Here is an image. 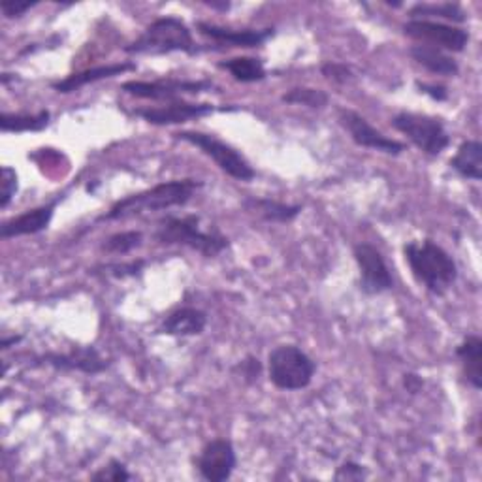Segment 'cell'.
<instances>
[{"label": "cell", "mask_w": 482, "mask_h": 482, "mask_svg": "<svg viewBox=\"0 0 482 482\" xmlns=\"http://www.w3.org/2000/svg\"><path fill=\"white\" fill-rule=\"evenodd\" d=\"M283 102L287 104H302L307 108H325L328 104V95L320 89L309 87H296L283 95Z\"/></svg>", "instance_id": "obj_26"}, {"label": "cell", "mask_w": 482, "mask_h": 482, "mask_svg": "<svg viewBox=\"0 0 482 482\" xmlns=\"http://www.w3.org/2000/svg\"><path fill=\"white\" fill-rule=\"evenodd\" d=\"M339 123L345 127V130L353 137V142L360 147L377 149V151L386 153V155H400L405 151V146L402 142H396V140H392V137H386L383 132L373 128L356 111L341 109Z\"/></svg>", "instance_id": "obj_10"}, {"label": "cell", "mask_w": 482, "mask_h": 482, "mask_svg": "<svg viewBox=\"0 0 482 482\" xmlns=\"http://www.w3.org/2000/svg\"><path fill=\"white\" fill-rule=\"evenodd\" d=\"M354 260L360 268V288L365 294H381L394 287V279L377 247L358 243L354 247Z\"/></svg>", "instance_id": "obj_9"}, {"label": "cell", "mask_w": 482, "mask_h": 482, "mask_svg": "<svg viewBox=\"0 0 482 482\" xmlns=\"http://www.w3.org/2000/svg\"><path fill=\"white\" fill-rule=\"evenodd\" d=\"M403 33L426 45H431V48L454 52V53L464 52L469 42L468 31L445 25V23H439V21H430V19L407 21L403 25Z\"/></svg>", "instance_id": "obj_8"}, {"label": "cell", "mask_w": 482, "mask_h": 482, "mask_svg": "<svg viewBox=\"0 0 482 482\" xmlns=\"http://www.w3.org/2000/svg\"><path fill=\"white\" fill-rule=\"evenodd\" d=\"M42 360L57 370H76L89 375H97L108 367L106 358H102L95 347L74 349L68 354H45Z\"/></svg>", "instance_id": "obj_14"}, {"label": "cell", "mask_w": 482, "mask_h": 482, "mask_svg": "<svg viewBox=\"0 0 482 482\" xmlns=\"http://www.w3.org/2000/svg\"><path fill=\"white\" fill-rule=\"evenodd\" d=\"M219 66L222 68V71L231 72L232 78L241 83H255L266 78V68L262 61L252 59V57H236L231 61L219 62Z\"/></svg>", "instance_id": "obj_23"}, {"label": "cell", "mask_w": 482, "mask_h": 482, "mask_svg": "<svg viewBox=\"0 0 482 482\" xmlns=\"http://www.w3.org/2000/svg\"><path fill=\"white\" fill-rule=\"evenodd\" d=\"M142 232H121V234H113L111 238L106 240L102 249L106 252H111V255H127V252L134 250L142 245Z\"/></svg>", "instance_id": "obj_27"}, {"label": "cell", "mask_w": 482, "mask_h": 482, "mask_svg": "<svg viewBox=\"0 0 482 482\" xmlns=\"http://www.w3.org/2000/svg\"><path fill=\"white\" fill-rule=\"evenodd\" d=\"M365 477V469L364 466L360 464H354V462H347L343 464L337 473H336V478L337 480H362Z\"/></svg>", "instance_id": "obj_32"}, {"label": "cell", "mask_w": 482, "mask_h": 482, "mask_svg": "<svg viewBox=\"0 0 482 482\" xmlns=\"http://www.w3.org/2000/svg\"><path fill=\"white\" fill-rule=\"evenodd\" d=\"M409 55L412 57V61H417L419 64H422L426 71L438 74V76H456L460 72V68H458V62L447 55L443 50L438 48H431V45L426 43H419V45H412L409 50Z\"/></svg>", "instance_id": "obj_19"}, {"label": "cell", "mask_w": 482, "mask_h": 482, "mask_svg": "<svg viewBox=\"0 0 482 482\" xmlns=\"http://www.w3.org/2000/svg\"><path fill=\"white\" fill-rule=\"evenodd\" d=\"M417 87L421 89V93L431 97L433 100L443 102V100L449 99V90H447V87H443V85H428V83H421V81H419Z\"/></svg>", "instance_id": "obj_34"}, {"label": "cell", "mask_w": 482, "mask_h": 482, "mask_svg": "<svg viewBox=\"0 0 482 482\" xmlns=\"http://www.w3.org/2000/svg\"><path fill=\"white\" fill-rule=\"evenodd\" d=\"M200 34L208 36L217 42L231 43L232 48H259L269 36H273V29H243V31H232L217 25H210V23H198Z\"/></svg>", "instance_id": "obj_16"}, {"label": "cell", "mask_w": 482, "mask_h": 482, "mask_svg": "<svg viewBox=\"0 0 482 482\" xmlns=\"http://www.w3.org/2000/svg\"><path fill=\"white\" fill-rule=\"evenodd\" d=\"M174 136L177 137V140H183V142L198 147L203 155H208L222 172H226L234 179L250 181L252 177L257 175L255 170H252V166L247 163L241 153H238L231 146H226L224 142L217 140V137L212 134H203V132H196V130H181Z\"/></svg>", "instance_id": "obj_6"}, {"label": "cell", "mask_w": 482, "mask_h": 482, "mask_svg": "<svg viewBox=\"0 0 482 482\" xmlns=\"http://www.w3.org/2000/svg\"><path fill=\"white\" fill-rule=\"evenodd\" d=\"M205 5H210V6H213V8H222V10H228V8H231V5H217V3H205Z\"/></svg>", "instance_id": "obj_38"}, {"label": "cell", "mask_w": 482, "mask_h": 482, "mask_svg": "<svg viewBox=\"0 0 482 482\" xmlns=\"http://www.w3.org/2000/svg\"><path fill=\"white\" fill-rule=\"evenodd\" d=\"M127 53H194V40L191 29L177 17H160L153 21L146 33L125 48Z\"/></svg>", "instance_id": "obj_4"}, {"label": "cell", "mask_w": 482, "mask_h": 482, "mask_svg": "<svg viewBox=\"0 0 482 482\" xmlns=\"http://www.w3.org/2000/svg\"><path fill=\"white\" fill-rule=\"evenodd\" d=\"M215 108L212 104H191L185 100H172L166 106H156V108H146V109H136L134 113L137 118H142L149 125H177L185 123L189 119H198L208 116Z\"/></svg>", "instance_id": "obj_13"}, {"label": "cell", "mask_w": 482, "mask_h": 482, "mask_svg": "<svg viewBox=\"0 0 482 482\" xmlns=\"http://www.w3.org/2000/svg\"><path fill=\"white\" fill-rule=\"evenodd\" d=\"M450 168L466 179H482V144L477 140H468L458 147L456 155L450 158Z\"/></svg>", "instance_id": "obj_21"}, {"label": "cell", "mask_w": 482, "mask_h": 482, "mask_svg": "<svg viewBox=\"0 0 482 482\" xmlns=\"http://www.w3.org/2000/svg\"><path fill=\"white\" fill-rule=\"evenodd\" d=\"M146 262L144 260H134L128 264H116V266H109L108 271L113 278H128V275H136L144 269Z\"/></svg>", "instance_id": "obj_31"}, {"label": "cell", "mask_w": 482, "mask_h": 482, "mask_svg": "<svg viewBox=\"0 0 482 482\" xmlns=\"http://www.w3.org/2000/svg\"><path fill=\"white\" fill-rule=\"evenodd\" d=\"M315 362L296 345H279L268 356L269 381L281 390L307 388L315 377Z\"/></svg>", "instance_id": "obj_5"}, {"label": "cell", "mask_w": 482, "mask_h": 482, "mask_svg": "<svg viewBox=\"0 0 482 482\" xmlns=\"http://www.w3.org/2000/svg\"><path fill=\"white\" fill-rule=\"evenodd\" d=\"M212 87L208 81H177V80H165V81H127L123 83V90L136 99L147 100H177L183 93H200V90Z\"/></svg>", "instance_id": "obj_12"}, {"label": "cell", "mask_w": 482, "mask_h": 482, "mask_svg": "<svg viewBox=\"0 0 482 482\" xmlns=\"http://www.w3.org/2000/svg\"><path fill=\"white\" fill-rule=\"evenodd\" d=\"M155 238L158 243L165 245H187L208 259L217 257L228 247V238L222 234L202 231L200 217L196 215L166 217L165 221H160Z\"/></svg>", "instance_id": "obj_3"}, {"label": "cell", "mask_w": 482, "mask_h": 482, "mask_svg": "<svg viewBox=\"0 0 482 482\" xmlns=\"http://www.w3.org/2000/svg\"><path fill=\"white\" fill-rule=\"evenodd\" d=\"M405 386L411 394H417L421 392V388H422V379L419 375H405Z\"/></svg>", "instance_id": "obj_36"}, {"label": "cell", "mask_w": 482, "mask_h": 482, "mask_svg": "<svg viewBox=\"0 0 482 482\" xmlns=\"http://www.w3.org/2000/svg\"><path fill=\"white\" fill-rule=\"evenodd\" d=\"M403 252L415 279L430 292L441 296L456 283V262L438 243H433L431 240H424L422 243L411 241L403 247Z\"/></svg>", "instance_id": "obj_2"}, {"label": "cell", "mask_w": 482, "mask_h": 482, "mask_svg": "<svg viewBox=\"0 0 482 482\" xmlns=\"http://www.w3.org/2000/svg\"><path fill=\"white\" fill-rule=\"evenodd\" d=\"M0 185H3V189H0V208L6 210L19 187L17 174L14 168L3 166V181H0Z\"/></svg>", "instance_id": "obj_28"}, {"label": "cell", "mask_w": 482, "mask_h": 482, "mask_svg": "<svg viewBox=\"0 0 482 482\" xmlns=\"http://www.w3.org/2000/svg\"><path fill=\"white\" fill-rule=\"evenodd\" d=\"M323 74L337 83H345L347 80H351V71L345 64H337V62H328L323 66Z\"/></svg>", "instance_id": "obj_30"}, {"label": "cell", "mask_w": 482, "mask_h": 482, "mask_svg": "<svg viewBox=\"0 0 482 482\" xmlns=\"http://www.w3.org/2000/svg\"><path fill=\"white\" fill-rule=\"evenodd\" d=\"M202 187L198 179H174L168 183L147 189L144 193L130 194L111 205V210L100 217V221H116L132 215H140L146 212L168 210L174 205H183L191 200V196Z\"/></svg>", "instance_id": "obj_1"}, {"label": "cell", "mask_w": 482, "mask_h": 482, "mask_svg": "<svg viewBox=\"0 0 482 482\" xmlns=\"http://www.w3.org/2000/svg\"><path fill=\"white\" fill-rule=\"evenodd\" d=\"M392 127L426 155H441L450 146V136L438 118L402 111L392 119Z\"/></svg>", "instance_id": "obj_7"}, {"label": "cell", "mask_w": 482, "mask_h": 482, "mask_svg": "<svg viewBox=\"0 0 482 482\" xmlns=\"http://www.w3.org/2000/svg\"><path fill=\"white\" fill-rule=\"evenodd\" d=\"M136 71V64L132 62H123V64H108V66H97V68H89V71H83L80 74H72L71 78H66L59 83H53V89L57 93H72V90L87 85V83H93L99 80H106V78H113V76H121L125 72Z\"/></svg>", "instance_id": "obj_18"}, {"label": "cell", "mask_w": 482, "mask_h": 482, "mask_svg": "<svg viewBox=\"0 0 482 482\" xmlns=\"http://www.w3.org/2000/svg\"><path fill=\"white\" fill-rule=\"evenodd\" d=\"M411 19H424V17H443L454 23H464L466 12L460 5L443 3V5H417L409 12Z\"/></svg>", "instance_id": "obj_25"}, {"label": "cell", "mask_w": 482, "mask_h": 482, "mask_svg": "<svg viewBox=\"0 0 482 482\" xmlns=\"http://www.w3.org/2000/svg\"><path fill=\"white\" fill-rule=\"evenodd\" d=\"M238 464L236 450L228 439H213L205 445L196 460L200 475L210 482H222L231 478Z\"/></svg>", "instance_id": "obj_11"}, {"label": "cell", "mask_w": 482, "mask_h": 482, "mask_svg": "<svg viewBox=\"0 0 482 482\" xmlns=\"http://www.w3.org/2000/svg\"><path fill=\"white\" fill-rule=\"evenodd\" d=\"M90 478L106 480V482H125V480H130L132 475L127 471V468L121 462L111 460L106 468H102L99 473H95Z\"/></svg>", "instance_id": "obj_29"}, {"label": "cell", "mask_w": 482, "mask_h": 482, "mask_svg": "<svg viewBox=\"0 0 482 482\" xmlns=\"http://www.w3.org/2000/svg\"><path fill=\"white\" fill-rule=\"evenodd\" d=\"M245 205L250 210H257L259 215L269 222H290L302 212L300 205H287V203L275 202V200H266V198H262V200L250 198L245 202Z\"/></svg>", "instance_id": "obj_22"}, {"label": "cell", "mask_w": 482, "mask_h": 482, "mask_svg": "<svg viewBox=\"0 0 482 482\" xmlns=\"http://www.w3.org/2000/svg\"><path fill=\"white\" fill-rule=\"evenodd\" d=\"M17 341H21V337H15V336H14V337H10V339H8V337H5V339H3V349H5V351H6V349H10L12 343H17Z\"/></svg>", "instance_id": "obj_37"}, {"label": "cell", "mask_w": 482, "mask_h": 482, "mask_svg": "<svg viewBox=\"0 0 482 482\" xmlns=\"http://www.w3.org/2000/svg\"><path fill=\"white\" fill-rule=\"evenodd\" d=\"M50 111L42 109L36 116H23V113H3L0 128L3 132H38L50 125Z\"/></svg>", "instance_id": "obj_24"}, {"label": "cell", "mask_w": 482, "mask_h": 482, "mask_svg": "<svg viewBox=\"0 0 482 482\" xmlns=\"http://www.w3.org/2000/svg\"><path fill=\"white\" fill-rule=\"evenodd\" d=\"M240 367H241L243 377H245L247 381H255V379H259L260 370H262V367H260V360L255 358V356H247V358L241 362Z\"/></svg>", "instance_id": "obj_33"}, {"label": "cell", "mask_w": 482, "mask_h": 482, "mask_svg": "<svg viewBox=\"0 0 482 482\" xmlns=\"http://www.w3.org/2000/svg\"><path fill=\"white\" fill-rule=\"evenodd\" d=\"M208 326V315L196 307H181L172 311L163 325L158 326V334L166 336H200Z\"/></svg>", "instance_id": "obj_17"}, {"label": "cell", "mask_w": 482, "mask_h": 482, "mask_svg": "<svg viewBox=\"0 0 482 482\" xmlns=\"http://www.w3.org/2000/svg\"><path fill=\"white\" fill-rule=\"evenodd\" d=\"M456 356L462 362V370L468 383L475 388H482V339L478 336H468L456 349Z\"/></svg>", "instance_id": "obj_20"}, {"label": "cell", "mask_w": 482, "mask_h": 482, "mask_svg": "<svg viewBox=\"0 0 482 482\" xmlns=\"http://www.w3.org/2000/svg\"><path fill=\"white\" fill-rule=\"evenodd\" d=\"M36 3H25V5H19V3H3V14L8 17V19H14V17H19L25 12H29Z\"/></svg>", "instance_id": "obj_35"}, {"label": "cell", "mask_w": 482, "mask_h": 482, "mask_svg": "<svg viewBox=\"0 0 482 482\" xmlns=\"http://www.w3.org/2000/svg\"><path fill=\"white\" fill-rule=\"evenodd\" d=\"M59 198L52 203H45L40 205L36 210H31L27 213H23L19 217H14L10 221H6L3 224V231H0V236L5 240L10 238H17V236H29V234H38L45 228L50 226L52 219H53V212H55V205H57Z\"/></svg>", "instance_id": "obj_15"}]
</instances>
